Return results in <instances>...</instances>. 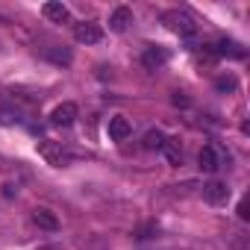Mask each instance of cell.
Listing matches in <instances>:
<instances>
[{
  "mask_svg": "<svg viewBox=\"0 0 250 250\" xmlns=\"http://www.w3.org/2000/svg\"><path fill=\"white\" fill-rule=\"evenodd\" d=\"M229 162V156H227V150L221 147V145H206L203 150H200V168L206 171V174H218L224 165Z\"/></svg>",
  "mask_w": 250,
  "mask_h": 250,
  "instance_id": "1",
  "label": "cell"
},
{
  "mask_svg": "<svg viewBox=\"0 0 250 250\" xmlns=\"http://www.w3.org/2000/svg\"><path fill=\"white\" fill-rule=\"evenodd\" d=\"M162 21H165V24H168V30H174L180 39H191V36L197 33V24H194L186 12H180V9L165 12V15H162Z\"/></svg>",
  "mask_w": 250,
  "mask_h": 250,
  "instance_id": "2",
  "label": "cell"
},
{
  "mask_svg": "<svg viewBox=\"0 0 250 250\" xmlns=\"http://www.w3.org/2000/svg\"><path fill=\"white\" fill-rule=\"evenodd\" d=\"M39 156L53 168H65L71 162V153L68 147H62V142H39Z\"/></svg>",
  "mask_w": 250,
  "mask_h": 250,
  "instance_id": "3",
  "label": "cell"
},
{
  "mask_svg": "<svg viewBox=\"0 0 250 250\" xmlns=\"http://www.w3.org/2000/svg\"><path fill=\"white\" fill-rule=\"evenodd\" d=\"M74 39L80 44H97L103 39V30L91 21H80V24H74Z\"/></svg>",
  "mask_w": 250,
  "mask_h": 250,
  "instance_id": "4",
  "label": "cell"
},
{
  "mask_svg": "<svg viewBox=\"0 0 250 250\" xmlns=\"http://www.w3.org/2000/svg\"><path fill=\"white\" fill-rule=\"evenodd\" d=\"M203 200H206L209 206H227V200H229V188H227L224 183L212 180V183L203 186Z\"/></svg>",
  "mask_w": 250,
  "mask_h": 250,
  "instance_id": "5",
  "label": "cell"
},
{
  "mask_svg": "<svg viewBox=\"0 0 250 250\" xmlns=\"http://www.w3.org/2000/svg\"><path fill=\"white\" fill-rule=\"evenodd\" d=\"M74 118H77V103H59L53 112H50V121L56 124V127H71L74 124Z\"/></svg>",
  "mask_w": 250,
  "mask_h": 250,
  "instance_id": "6",
  "label": "cell"
},
{
  "mask_svg": "<svg viewBox=\"0 0 250 250\" xmlns=\"http://www.w3.org/2000/svg\"><path fill=\"white\" fill-rule=\"evenodd\" d=\"M130 133H133V124H130L127 118H121V115L109 118V139L124 142V139H130Z\"/></svg>",
  "mask_w": 250,
  "mask_h": 250,
  "instance_id": "7",
  "label": "cell"
},
{
  "mask_svg": "<svg viewBox=\"0 0 250 250\" xmlns=\"http://www.w3.org/2000/svg\"><path fill=\"white\" fill-rule=\"evenodd\" d=\"M165 62H168V50H162V47H147V50L142 53V65H145L147 71H159Z\"/></svg>",
  "mask_w": 250,
  "mask_h": 250,
  "instance_id": "8",
  "label": "cell"
},
{
  "mask_svg": "<svg viewBox=\"0 0 250 250\" xmlns=\"http://www.w3.org/2000/svg\"><path fill=\"white\" fill-rule=\"evenodd\" d=\"M206 50H209L212 56H232V59H241V56H244V50H241L235 42H227V39H221V42L209 44Z\"/></svg>",
  "mask_w": 250,
  "mask_h": 250,
  "instance_id": "9",
  "label": "cell"
},
{
  "mask_svg": "<svg viewBox=\"0 0 250 250\" xmlns=\"http://www.w3.org/2000/svg\"><path fill=\"white\" fill-rule=\"evenodd\" d=\"M130 24H133V9H127V6H118L109 18V30H115V33H124Z\"/></svg>",
  "mask_w": 250,
  "mask_h": 250,
  "instance_id": "10",
  "label": "cell"
},
{
  "mask_svg": "<svg viewBox=\"0 0 250 250\" xmlns=\"http://www.w3.org/2000/svg\"><path fill=\"white\" fill-rule=\"evenodd\" d=\"M44 18L47 21H53V24H65L68 18H71V12H68V6L65 3H44Z\"/></svg>",
  "mask_w": 250,
  "mask_h": 250,
  "instance_id": "11",
  "label": "cell"
},
{
  "mask_svg": "<svg viewBox=\"0 0 250 250\" xmlns=\"http://www.w3.org/2000/svg\"><path fill=\"white\" fill-rule=\"evenodd\" d=\"M42 56H44L47 62H53V65H71V59H74L68 47H44Z\"/></svg>",
  "mask_w": 250,
  "mask_h": 250,
  "instance_id": "12",
  "label": "cell"
},
{
  "mask_svg": "<svg viewBox=\"0 0 250 250\" xmlns=\"http://www.w3.org/2000/svg\"><path fill=\"white\" fill-rule=\"evenodd\" d=\"M33 221L42 227V229H59V221H56V215L50 212V209H33Z\"/></svg>",
  "mask_w": 250,
  "mask_h": 250,
  "instance_id": "13",
  "label": "cell"
},
{
  "mask_svg": "<svg viewBox=\"0 0 250 250\" xmlns=\"http://www.w3.org/2000/svg\"><path fill=\"white\" fill-rule=\"evenodd\" d=\"M162 153L168 156V162H171V165H180V162H183V150H180V139H165V145H162Z\"/></svg>",
  "mask_w": 250,
  "mask_h": 250,
  "instance_id": "14",
  "label": "cell"
},
{
  "mask_svg": "<svg viewBox=\"0 0 250 250\" xmlns=\"http://www.w3.org/2000/svg\"><path fill=\"white\" fill-rule=\"evenodd\" d=\"M162 145H165V133L162 130H150L145 136V147L147 150H162Z\"/></svg>",
  "mask_w": 250,
  "mask_h": 250,
  "instance_id": "15",
  "label": "cell"
},
{
  "mask_svg": "<svg viewBox=\"0 0 250 250\" xmlns=\"http://www.w3.org/2000/svg\"><path fill=\"white\" fill-rule=\"evenodd\" d=\"M0 124H21V112L18 109H0Z\"/></svg>",
  "mask_w": 250,
  "mask_h": 250,
  "instance_id": "16",
  "label": "cell"
},
{
  "mask_svg": "<svg viewBox=\"0 0 250 250\" xmlns=\"http://www.w3.org/2000/svg\"><path fill=\"white\" fill-rule=\"evenodd\" d=\"M238 218H241V221L250 218V212H247V197H241V203H238Z\"/></svg>",
  "mask_w": 250,
  "mask_h": 250,
  "instance_id": "17",
  "label": "cell"
},
{
  "mask_svg": "<svg viewBox=\"0 0 250 250\" xmlns=\"http://www.w3.org/2000/svg\"><path fill=\"white\" fill-rule=\"evenodd\" d=\"M218 88H235V80L232 77H221L218 80Z\"/></svg>",
  "mask_w": 250,
  "mask_h": 250,
  "instance_id": "18",
  "label": "cell"
},
{
  "mask_svg": "<svg viewBox=\"0 0 250 250\" xmlns=\"http://www.w3.org/2000/svg\"><path fill=\"white\" fill-rule=\"evenodd\" d=\"M12 194H15V186L6 183V186H3V197H12Z\"/></svg>",
  "mask_w": 250,
  "mask_h": 250,
  "instance_id": "19",
  "label": "cell"
}]
</instances>
